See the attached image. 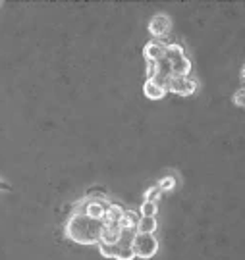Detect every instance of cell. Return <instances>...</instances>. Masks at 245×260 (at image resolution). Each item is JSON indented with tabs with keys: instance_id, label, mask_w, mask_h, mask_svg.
Returning <instances> with one entry per match:
<instances>
[{
	"instance_id": "cell-1",
	"label": "cell",
	"mask_w": 245,
	"mask_h": 260,
	"mask_svg": "<svg viewBox=\"0 0 245 260\" xmlns=\"http://www.w3.org/2000/svg\"><path fill=\"white\" fill-rule=\"evenodd\" d=\"M103 225L104 223L101 220H93L81 210V212H74L68 218L64 233L70 241L79 243V245H97Z\"/></svg>"
},
{
	"instance_id": "cell-2",
	"label": "cell",
	"mask_w": 245,
	"mask_h": 260,
	"mask_svg": "<svg viewBox=\"0 0 245 260\" xmlns=\"http://www.w3.org/2000/svg\"><path fill=\"white\" fill-rule=\"evenodd\" d=\"M135 232H122L120 239L114 243V245H104V243H97L99 245V251L103 256L106 258H114V260H133L135 254H133L132 249V239Z\"/></svg>"
},
{
	"instance_id": "cell-3",
	"label": "cell",
	"mask_w": 245,
	"mask_h": 260,
	"mask_svg": "<svg viewBox=\"0 0 245 260\" xmlns=\"http://www.w3.org/2000/svg\"><path fill=\"white\" fill-rule=\"evenodd\" d=\"M164 58L170 64V74L172 77H186L191 72V60L188 58L186 50L179 45H164Z\"/></svg>"
},
{
	"instance_id": "cell-4",
	"label": "cell",
	"mask_w": 245,
	"mask_h": 260,
	"mask_svg": "<svg viewBox=\"0 0 245 260\" xmlns=\"http://www.w3.org/2000/svg\"><path fill=\"white\" fill-rule=\"evenodd\" d=\"M132 249L135 258H152L157 251H159V241L155 235H147V233H135L132 239Z\"/></svg>"
},
{
	"instance_id": "cell-5",
	"label": "cell",
	"mask_w": 245,
	"mask_h": 260,
	"mask_svg": "<svg viewBox=\"0 0 245 260\" xmlns=\"http://www.w3.org/2000/svg\"><path fill=\"white\" fill-rule=\"evenodd\" d=\"M166 91L179 96H191V94L197 91V81L193 77H170L168 85H166Z\"/></svg>"
},
{
	"instance_id": "cell-6",
	"label": "cell",
	"mask_w": 245,
	"mask_h": 260,
	"mask_svg": "<svg viewBox=\"0 0 245 260\" xmlns=\"http://www.w3.org/2000/svg\"><path fill=\"white\" fill-rule=\"evenodd\" d=\"M170 29H172V19H170V16H166V14H157V16L149 21V33H151L157 41L162 37H166Z\"/></svg>"
},
{
	"instance_id": "cell-7",
	"label": "cell",
	"mask_w": 245,
	"mask_h": 260,
	"mask_svg": "<svg viewBox=\"0 0 245 260\" xmlns=\"http://www.w3.org/2000/svg\"><path fill=\"white\" fill-rule=\"evenodd\" d=\"M143 56H145L147 64L152 66L157 60H161L162 56H164V43H161V41H151V43H147L145 48H143Z\"/></svg>"
},
{
	"instance_id": "cell-8",
	"label": "cell",
	"mask_w": 245,
	"mask_h": 260,
	"mask_svg": "<svg viewBox=\"0 0 245 260\" xmlns=\"http://www.w3.org/2000/svg\"><path fill=\"white\" fill-rule=\"evenodd\" d=\"M122 235V230L114 223H104L103 230H101V237H99V243H104V245H114V243L120 239Z\"/></svg>"
},
{
	"instance_id": "cell-9",
	"label": "cell",
	"mask_w": 245,
	"mask_h": 260,
	"mask_svg": "<svg viewBox=\"0 0 245 260\" xmlns=\"http://www.w3.org/2000/svg\"><path fill=\"white\" fill-rule=\"evenodd\" d=\"M166 93H168V91H166L164 87H161L159 83H155L149 77H147V81L143 83V94H145L149 101H161V99H164Z\"/></svg>"
},
{
	"instance_id": "cell-10",
	"label": "cell",
	"mask_w": 245,
	"mask_h": 260,
	"mask_svg": "<svg viewBox=\"0 0 245 260\" xmlns=\"http://www.w3.org/2000/svg\"><path fill=\"white\" fill-rule=\"evenodd\" d=\"M104 210H106V205H104L103 201H95V199L87 201L83 206V214H87L93 220H101V222H103L104 218Z\"/></svg>"
},
{
	"instance_id": "cell-11",
	"label": "cell",
	"mask_w": 245,
	"mask_h": 260,
	"mask_svg": "<svg viewBox=\"0 0 245 260\" xmlns=\"http://www.w3.org/2000/svg\"><path fill=\"white\" fill-rule=\"evenodd\" d=\"M159 230V222L155 216H139V222L135 228V233H147V235H155Z\"/></svg>"
},
{
	"instance_id": "cell-12",
	"label": "cell",
	"mask_w": 245,
	"mask_h": 260,
	"mask_svg": "<svg viewBox=\"0 0 245 260\" xmlns=\"http://www.w3.org/2000/svg\"><path fill=\"white\" fill-rule=\"evenodd\" d=\"M137 222H139V212H135V210H124V216L120 218V222H118V228L122 232H135Z\"/></svg>"
},
{
	"instance_id": "cell-13",
	"label": "cell",
	"mask_w": 245,
	"mask_h": 260,
	"mask_svg": "<svg viewBox=\"0 0 245 260\" xmlns=\"http://www.w3.org/2000/svg\"><path fill=\"white\" fill-rule=\"evenodd\" d=\"M122 216H124V208L120 205H106L103 223H114V225H118Z\"/></svg>"
},
{
	"instance_id": "cell-14",
	"label": "cell",
	"mask_w": 245,
	"mask_h": 260,
	"mask_svg": "<svg viewBox=\"0 0 245 260\" xmlns=\"http://www.w3.org/2000/svg\"><path fill=\"white\" fill-rule=\"evenodd\" d=\"M157 187L161 189V193H170V191H174L176 189V177L174 176H164L157 183Z\"/></svg>"
},
{
	"instance_id": "cell-15",
	"label": "cell",
	"mask_w": 245,
	"mask_h": 260,
	"mask_svg": "<svg viewBox=\"0 0 245 260\" xmlns=\"http://www.w3.org/2000/svg\"><path fill=\"white\" fill-rule=\"evenodd\" d=\"M159 212V203H151V201H143L141 208H139V216H155L157 218Z\"/></svg>"
},
{
	"instance_id": "cell-16",
	"label": "cell",
	"mask_w": 245,
	"mask_h": 260,
	"mask_svg": "<svg viewBox=\"0 0 245 260\" xmlns=\"http://www.w3.org/2000/svg\"><path fill=\"white\" fill-rule=\"evenodd\" d=\"M159 197H161V189L157 185L149 187L145 191V201H151V203H159Z\"/></svg>"
},
{
	"instance_id": "cell-17",
	"label": "cell",
	"mask_w": 245,
	"mask_h": 260,
	"mask_svg": "<svg viewBox=\"0 0 245 260\" xmlns=\"http://www.w3.org/2000/svg\"><path fill=\"white\" fill-rule=\"evenodd\" d=\"M234 104H236V106H239V108H243V106H245V91H243V89L236 91V94H234Z\"/></svg>"
},
{
	"instance_id": "cell-18",
	"label": "cell",
	"mask_w": 245,
	"mask_h": 260,
	"mask_svg": "<svg viewBox=\"0 0 245 260\" xmlns=\"http://www.w3.org/2000/svg\"><path fill=\"white\" fill-rule=\"evenodd\" d=\"M2 189H8V185H6V183H2V181H0V191H2Z\"/></svg>"
},
{
	"instance_id": "cell-19",
	"label": "cell",
	"mask_w": 245,
	"mask_h": 260,
	"mask_svg": "<svg viewBox=\"0 0 245 260\" xmlns=\"http://www.w3.org/2000/svg\"><path fill=\"white\" fill-rule=\"evenodd\" d=\"M0 6H2V2H0Z\"/></svg>"
}]
</instances>
